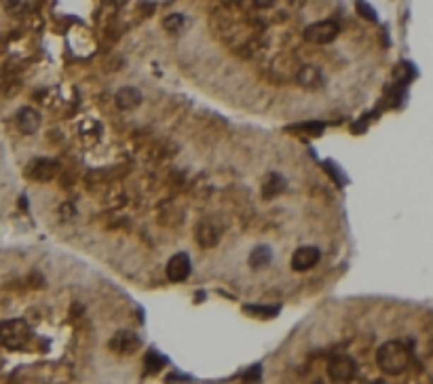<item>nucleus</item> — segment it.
Masks as SVG:
<instances>
[{
	"label": "nucleus",
	"instance_id": "obj_8",
	"mask_svg": "<svg viewBox=\"0 0 433 384\" xmlns=\"http://www.w3.org/2000/svg\"><path fill=\"white\" fill-rule=\"evenodd\" d=\"M191 272H193V264H191V258L186 253H176L170 258L167 268H165V275L170 281H174V283L186 281Z\"/></svg>",
	"mask_w": 433,
	"mask_h": 384
},
{
	"label": "nucleus",
	"instance_id": "obj_20",
	"mask_svg": "<svg viewBox=\"0 0 433 384\" xmlns=\"http://www.w3.org/2000/svg\"><path fill=\"white\" fill-rule=\"evenodd\" d=\"M290 131H307L309 136H321L324 133V123H302L298 127H292Z\"/></svg>",
	"mask_w": 433,
	"mask_h": 384
},
{
	"label": "nucleus",
	"instance_id": "obj_11",
	"mask_svg": "<svg viewBox=\"0 0 433 384\" xmlns=\"http://www.w3.org/2000/svg\"><path fill=\"white\" fill-rule=\"evenodd\" d=\"M298 85L304 89H317L324 85V74L315 66H302L298 70Z\"/></svg>",
	"mask_w": 433,
	"mask_h": 384
},
{
	"label": "nucleus",
	"instance_id": "obj_15",
	"mask_svg": "<svg viewBox=\"0 0 433 384\" xmlns=\"http://www.w3.org/2000/svg\"><path fill=\"white\" fill-rule=\"evenodd\" d=\"M165 366H167V357L165 355H159L157 351H148L146 353V359H144V372L146 374H159Z\"/></svg>",
	"mask_w": 433,
	"mask_h": 384
},
{
	"label": "nucleus",
	"instance_id": "obj_3",
	"mask_svg": "<svg viewBox=\"0 0 433 384\" xmlns=\"http://www.w3.org/2000/svg\"><path fill=\"white\" fill-rule=\"evenodd\" d=\"M59 174V163L53 159H32L25 165V178L32 182H51Z\"/></svg>",
	"mask_w": 433,
	"mask_h": 384
},
{
	"label": "nucleus",
	"instance_id": "obj_17",
	"mask_svg": "<svg viewBox=\"0 0 433 384\" xmlns=\"http://www.w3.org/2000/svg\"><path fill=\"white\" fill-rule=\"evenodd\" d=\"M163 30L170 34H180L184 30V15L180 13H172L163 19Z\"/></svg>",
	"mask_w": 433,
	"mask_h": 384
},
{
	"label": "nucleus",
	"instance_id": "obj_18",
	"mask_svg": "<svg viewBox=\"0 0 433 384\" xmlns=\"http://www.w3.org/2000/svg\"><path fill=\"white\" fill-rule=\"evenodd\" d=\"M396 76H398L400 85H406V83H410V80L417 76V70H415V66H413V64L402 61V64L396 68Z\"/></svg>",
	"mask_w": 433,
	"mask_h": 384
},
{
	"label": "nucleus",
	"instance_id": "obj_13",
	"mask_svg": "<svg viewBox=\"0 0 433 384\" xmlns=\"http://www.w3.org/2000/svg\"><path fill=\"white\" fill-rule=\"evenodd\" d=\"M271 260H273V251H271L268 245H258V247H254L251 253H249V258H247V262H249V266H251L254 270H260V268L268 266Z\"/></svg>",
	"mask_w": 433,
	"mask_h": 384
},
{
	"label": "nucleus",
	"instance_id": "obj_24",
	"mask_svg": "<svg viewBox=\"0 0 433 384\" xmlns=\"http://www.w3.org/2000/svg\"><path fill=\"white\" fill-rule=\"evenodd\" d=\"M273 2H275V0H254V4H256V6H262V8L271 6Z\"/></svg>",
	"mask_w": 433,
	"mask_h": 384
},
{
	"label": "nucleus",
	"instance_id": "obj_7",
	"mask_svg": "<svg viewBox=\"0 0 433 384\" xmlns=\"http://www.w3.org/2000/svg\"><path fill=\"white\" fill-rule=\"evenodd\" d=\"M319 258H321V251L317 247H311V245L298 247L294 251V256H292V270L307 272V270H311L313 266L319 264Z\"/></svg>",
	"mask_w": 433,
	"mask_h": 384
},
{
	"label": "nucleus",
	"instance_id": "obj_22",
	"mask_svg": "<svg viewBox=\"0 0 433 384\" xmlns=\"http://www.w3.org/2000/svg\"><path fill=\"white\" fill-rule=\"evenodd\" d=\"M324 167L330 172V178H334L338 186H345V184H347V178H343V176H340V172L336 169V165H334V163H330V161H328V163H324Z\"/></svg>",
	"mask_w": 433,
	"mask_h": 384
},
{
	"label": "nucleus",
	"instance_id": "obj_1",
	"mask_svg": "<svg viewBox=\"0 0 433 384\" xmlns=\"http://www.w3.org/2000/svg\"><path fill=\"white\" fill-rule=\"evenodd\" d=\"M410 344L404 340H389L376 351V366L383 374L398 376L410 364Z\"/></svg>",
	"mask_w": 433,
	"mask_h": 384
},
{
	"label": "nucleus",
	"instance_id": "obj_2",
	"mask_svg": "<svg viewBox=\"0 0 433 384\" xmlns=\"http://www.w3.org/2000/svg\"><path fill=\"white\" fill-rule=\"evenodd\" d=\"M32 336L30 325L23 319H6L0 321V344L11 351H19L28 344Z\"/></svg>",
	"mask_w": 433,
	"mask_h": 384
},
{
	"label": "nucleus",
	"instance_id": "obj_12",
	"mask_svg": "<svg viewBox=\"0 0 433 384\" xmlns=\"http://www.w3.org/2000/svg\"><path fill=\"white\" fill-rule=\"evenodd\" d=\"M197 241L201 247L210 249V247H216L218 241H220V228L214 226L212 222H201L199 228H197Z\"/></svg>",
	"mask_w": 433,
	"mask_h": 384
},
{
	"label": "nucleus",
	"instance_id": "obj_10",
	"mask_svg": "<svg viewBox=\"0 0 433 384\" xmlns=\"http://www.w3.org/2000/svg\"><path fill=\"white\" fill-rule=\"evenodd\" d=\"M114 104L119 110H136L142 104V93L136 87H123L114 95Z\"/></svg>",
	"mask_w": 433,
	"mask_h": 384
},
{
	"label": "nucleus",
	"instance_id": "obj_5",
	"mask_svg": "<svg viewBox=\"0 0 433 384\" xmlns=\"http://www.w3.org/2000/svg\"><path fill=\"white\" fill-rule=\"evenodd\" d=\"M338 32H340V25L334 19H324V21L311 23L304 30V38L309 42H315V44H328V42L336 40Z\"/></svg>",
	"mask_w": 433,
	"mask_h": 384
},
{
	"label": "nucleus",
	"instance_id": "obj_25",
	"mask_svg": "<svg viewBox=\"0 0 433 384\" xmlns=\"http://www.w3.org/2000/svg\"><path fill=\"white\" fill-rule=\"evenodd\" d=\"M2 51H4V42L0 40V53H2Z\"/></svg>",
	"mask_w": 433,
	"mask_h": 384
},
{
	"label": "nucleus",
	"instance_id": "obj_19",
	"mask_svg": "<svg viewBox=\"0 0 433 384\" xmlns=\"http://www.w3.org/2000/svg\"><path fill=\"white\" fill-rule=\"evenodd\" d=\"M355 6H357V13H360L364 19H368V21H379V15H376V11L370 6V2H366V0H357Z\"/></svg>",
	"mask_w": 433,
	"mask_h": 384
},
{
	"label": "nucleus",
	"instance_id": "obj_21",
	"mask_svg": "<svg viewBox=\"0 0 433 384\" xmlns=\"http://www.w3.org/2000/svg\"><path fill=\"white\" fill-rule=\"evenodd\" d=\"M4 8H6V13H11V15H19V13H23L25 2H23V0H4Z\"/></svg>",
	"mask_w": 433,
	"mask_h": 384
},
{
	"label": "nucleus",
	"instance_id": "obj_9",
	"mask_svg": "<svg viewBox=\"0 0 433 384\" xmlns=\"http://www.w3.org/2000/svg\"><path fill=\"white\" fill-rule=\"evenodd\" d=\"M15 123H17V129H19L23 136H34V133L40 129L42 119H40V114H38L34 108L25 106V108H21V110L17 112Z\"/></svg>",
	"mask_w": 433,
	"mask_h": 384
},
{
	"label": "nucleus",
	"instance_id": "obj_14",
	"mask_svg": "<svg viewBox=\"0 0 433 384\" xmlns=\"http://www.w3.org/2000/svg\"><path fill=\"white\" fill-rule=\"evenodd\" d=\"M283 191H285V180L281 178V174H275V172L268 174L264 184H262V196L264 198H275Z\"/></svg>",
	"mask_w": 433,
	"mask_h": 384
},
{
	"label": "nucleus",
	"instance_id": "obj_4",
	"mask_svg": "<svg viewBox=\"0 0 433 384\" xmlns=\"http://www.w3.org/2000/svg\"><path fill=\"white\" fill-rule=\"evenodd\" d=\"M328 376L334 383H351L357 376V364L349 355H336L328 361Z\"/></svg>",
	"mask_w": 433,
	"mask_h": 384
},
{
	"label": "nucleus",
	"instance_id": "obj_23",
	"mask_svg": "<svg viewBox=\"0 0 433 384\" xmlns=\"http://www.w3.org/2000/svg\"><path fill=\"white\" fill-rule=\"evenodd\" d=\"M260 374H262V366H254L251 370L245 372V380H260Z\"/></svg>",
	"mask_w": 433,
	"mask_h": 384
},
{
	"label": "nucleus",
	"instance_id": "obj_6",
	"mask_svg": "<svg viewBox=\"0 0 433 384\" xmlns=\"http://www.w3.org/2000/svg\"><path fill=\"white\" fill-rule=\"evenodd\" d=\"M108 347H110L112 353L127 357V355H134V353L140 351L142 340H140V336H138L136 332H131V330H123V332H117V334L110 338Z\"/></svg>",
	"mask_w": 433,
	"mask_h": 384
},
{
	"label": "nucleus",
	"instance_id": "obj_16",
	"mask_svg": "<svg viewBox=\"0 0 433 384\" xmlns=\"http://www.w3.org/2000/svg\"><path fill=\"white\" fill-rule=\"evenodd\" d=\"M245 315H251V317H260V319H273L279 315V306H262V304H245L243 306Z\"/></svg>",
	"mask_w": 433,
	"mask_h": 384
}]
</instances>
